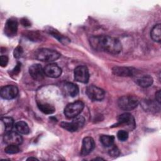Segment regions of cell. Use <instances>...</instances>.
<instances>
[{
  "label": "cell",
  "mask_w": 161,
  "mask_h": 161,
  "mask_svg": "<svg viewBox=\"0 0 161 161\" xmlns=\"http://www.w3.org/2000/svg\"><path fill=\"white\" fill-rule=\"evenodd\" d=\"M100 142L102 145L106 147H110L113 145H114V137L113 135H103L100 136Z\"/></svg>",
  "instance_id": "22"
},
{
  "label": "cell",
  "mask_w": 161,
  "mask_h": 161,
  "mask_svg": "<svg viewBox=\"0 0 161 161\" xmlns=\"http://www.w3.org/2000/svg\"><path fill=\"white\" fill-rule=\"evenodd\" d=\"M2 125V130L4 131V134L11 131L14 125V120L11 117H4L1 119Z\"/></svg>",
  "instance_id": "17"
},
{
  "label": "cell",
  "mask_w": 161,
  "mask_h": 161,
  "mask_svg": "<svg viewBox=\"0 0 161 161\" xmlns=\"http://www.w3.org/2000/svg\"><path fill=\"white\" fill-rule=\"evenodd\" d=\"M29 73L31 77L35 80L41 81L44 79L45 75L44 72V69L42 68V65L38 64H33L29 68Z\"/></svg>",
  "instance_id": "11"
},
{
  "label": "cell",
  "mask_w": 161,
  "mask_h": 161,
  "mask_svg": "<svg viewBox=\"0 0 161 161\" xmlns=\"http://www.w3.org/2000/svg\"><path fill=\"white\" fill-rule=\"evenodd\" d=\"M49 33L55 38H56L58 41L62 42V43H66L67 40V38L64 37L63 35H60L56 30H49Z\"/></svg>",
  "instance_id": "24"
},
{
  "label": "cell",
  "mask_w": 161,
  "mask_h": 161,
  "mask_svg": "<svg viewBox=\"0 0 161 161\" xmlns=\"http://www.w3.org/2000/svg\"><path fill=\"white\" fill-rule=\"evenodd\" d=\"M110 147H111V149L109 150V154L110 156L116 157L119 155V150L117 148V147L113 145Z\"/></svg>",
  "instance_id": "26"
},
{
  "label": "cell",
  "mask_w": 161,
  "mask_h": 161,
  "mask_svg": "<svg viewBox=\"0 0 161 161\" xmlns=\"http://www.w3.org/2000/svg\"><path fill=\"white\" fill-rule=\"evenodd\" d=\"M65 92L71 97L76 96L79 93L78 86L72 82H66L64 85Z\"/></svg>",
  "instance_id": "18"
},
{
  "label": "cell",
  "mask_w": 161,
  "mask_h": 161,
  "mask_svg": "<svg viewBox=\"0 0 161 161\" xmlns=\"http://www.w3.org/2000/svg\"><path fill=\"white\" fill-rule=\"evenodd\" d=\"M138 98L133 96H123L118 100L119 108L125 111H131L134 109L138 105Z\"/></svg>",
  "instance_id": "3"
},
{
  "label": "cell",
  "mask_w": 161,
  "mask_h": 161,
  "mask_svg": "<svg viewBox=\"0 0 161 161\" xmlns=\"http://www.w3.org/2000/svg\"><path fill=\"white\" fill-rule=\"evenodd\" d=\"M104 160L103 158H94V159H93V160Z\"/></svg>",
  "instance_id": "34"
},
{
  "label": "cell",
  "mask_w": 161,
  "mask_h": 161,
  "mask_svg": "<svg viewBox=\"0 0 161 161\" xmlns=\"http://www.w3.org/2000/svg\"><path fill=\"white\" fill-rule=\"evenodd\" d=\"M18 31V21L15 18H9L4 26V33L9 37H13L16 35Z\"/></svg>",
  "instance_id": "12"
},
{
  "label": "cell",
  "mask_w": 161,
  "mask_h": 161,
  "mask_svg": "<svg viewBox=\"0 0 161 161\" xmlns=\"http://www.w3.org/2000/svg\"><path fill=\"white\" fill-rule=\"evenodd\" d=\"M95 143L92 138L90 136L85 137L82 140L80 154L83 156L89 154L94 148Z\"/></svg>",
  "instance_id": "13"
},
{
  "label": "cell",
  "mask_w": 161,
  "mask_h": 161,
  "mask_svg": "<svg viewBox=\"0 0 161 161\" xmlns=\"http://www.w3.org/2000/svg\"><path fill=\"white\" fill-rule=\"evenodd\" d=\"M44 72L49 77L57 78L61 75L62 69L56 64H50L44 68Z\"/></svg>",
  "instance_id": "14"
},
{
  "label": "cell",
  "mask_w": 161,
  "mask_h": 161,
  "mask_svg": "<svg viewBox=\"0 0 161 161\" xmlns=\"http://www.w3.org/2000/svg\"><path fill=\"white\" fill-rule=\"evenodd\" d=\"M89 41L91 47L97 51H103L109 54L116 55L119 53L122 50L120 41L108 35L92 36Z\"/></svg>",
  "instance_id": "1"
},
{
  "label": "cell",
  "mask_w": 161,
  "mask_h": 161,
  "mask_svg": "<svg viewBox=\"0 0 161 161\" xmlns=\"http://www.w3.org/2000/svg\"><path fill=\"white\" fill-rule=\"evenodd\" d=\"M23 52V48L20 46H18L14 50V57L15 58H19L22 55Z\"/></svg>",
  "instance_id": "28"
},
{
  "label": "cell",
  "mask_w": 161,
  "mask_h": 161,
  "mask_svg": "<svg viewBox=\"0 0 161 161\" xmlns=\"http://www.w3.org/2000/svg\"><path fill=\"white\" fill-rule=\"evenodd\" d=\"M160 95H161V93H160V90L158 91L156 94H155V99H156V101L157 102L158 104H160Z\"/></svg>",
  "instance_id": "32"
},
{
  "label": "cell",
  "mask_w": 161,
  "mask_h": 161,
  "mask_svg": "<svg viewBox=\"0 0 161 161\" xmlns=\"http://www.w3.org/2000/svg\"><path fill=\"white\" fill-rule=\"evenodd\" d=\"M136 82L137 84L142 87H148L153 84V80L149 75H143L138 77L136 79Z\"/></svg>",
  "instance_id": "16"
},
{
  "label": "cell",
  "mask_w": 161,
  "mask_h": 161,
  "mask_svg": "<svg viewBox=\"0 0 161 161\" xmlns=\"http://www.w3.org/2000/svg\"><path fill=\"white\" fill-rule=\"evenodd\" d=\"M117 138L119 141L125 142L128 138V133L126 130H119L117 133Z\"/></svg>",
  "instance_id": "25"
},
{
  "label": "cell",
  "mask_w": 161,
  "mask_h": 161,
  "mask_svg": "<svg viewBox=\"0 0 161 161\" xmlns=\"http://www.w3.org/2000/svg\"><path fill=\"white\" fill-rule=\"evenodd\" d=\"M38 107L39 109L45 114H52L55 112V108L51 104L47 103H38Z\"/></svg>",
  "instance_id": "21"
},
{
  "label": "cell",
  "mask_w": 161,
  "mask_h": 161,
  "mask_svg": "<svg viewBox=\"0 0 161 161\" xmlns=\"http://www.w3.org/2000/svg\"><path fill=\"white\" fill-rule=\"evenodd\" d=\"M74 79L81 83H87L89 79L88 69L84 65H79L74 70Z\"/></svg>",
  "instance_id": "8"
},
{
  "label": "cell",
  "mask_w": 161,
  "mask_h": 161,
  "mask_svg": "<svg viewBox=\"0 0 161 161\" xmlns=\"http://www.w3.org/2000/svg\"><path fill=\"white\" fill-rule=\"evenodd\" d=\"M0 94L2 98L10 100L16 97L18 94V89L15 86L8 85L1 88Z\"/></svg>",
  "instance_id": "10"
},
{
  "label": "cell",
  "mask_w": 161,
  "mask_h": 161,
  "mask_svg": "<svg viewBox=\"0 0 161 161\" xmlns=\"http://www.w3.org/2000/svg\"><path fill=\"white\" fill-rule=\"evenodd\" d=\"M143 107H145V110H149V111H155L157 109L156 105L150 101H147L145 103V104H143Z\"/></svg>",
  "instance_id": "27"
},
{
  "label": "cell",
  "mask_w": 161,
  "mask_h": 161,
  "mask_svg": "<svg viewBox=\"0 0 161 161\" xmlns=\"http://www.w3.org/2000/svg\"><path fill=\"white\" fill-rule=\"evenodd\" d=\"M71 122H62L60 123V126L69 131L74 132L78 131L84 125L85 119L82 116H77L72 118Z\"/></svg>",
  "instance_id": "5"
},
{
  "label": "cell",
  "mask_w": 161,
  "mask_h": 161,
  "mask_svg": "<svg viewBox=\"0 0 161 161\" xmlns=\"http://www.w3.org/2000/svg\"><path fill=\"white\" fill-rule=\"evenodd\" d=\"M150 36L152 39L156 42H160L161 40V26L160 24L155 25L151 30Z\"/></svg>",
  "instance_id": "19"
},
{
  "label": "cell",
  "mask_w": 161,
  "mask_h": 161,
  "mask_svg": "<svg viewBox=\"0 0 161 161\" xmlns=\"http://www.w3.org/2000/svg\"><path fill=\"white\" fill-rule=\"evenodd\" d=\"M20 70H21V64L18 63L16 67L12 70V74L13 75H16L20 72Z\"/></svg>",
  "instance_id": "30"
},
{
  "label": "cell",
  "mask_w": 161,
  "mask_h": 161,
  "mask_svg": "<svg viewBox=\"0 0 161 161\" xmlns=\"http://www.w3.org/2000/svg\"><path fill=\"white\" fill-rule=\"evenodd\" d=\"M3 140L7 145H19L23 142V138L18 132L10 131L4 134Z\"/></svg>",
  "instance_id": "9"
},
{
  "label": "cell",
  "mask_w": 161,
  "mask_h": 161,
  "mask_svg": "<svg viewBox=\"0 0 161 161\" xmlns=\"http://www.w3.org/2000/svg\"><path fill=\"white\" fill-rule=\"evenodd\" d=\"M36 59L43 62H53L60 57V54L54 50L48 48H41L38 50L35 54Z\"/></svg>",
  "instance_id": "2"
},
{
  "label": "cell",
  "mask_w": 161,
  "mask_h": 161,
  "mask_svg": "<svg viewBox=\"0 0 161 161\" xmlns=\"http://www.w3.org/2000/svg\"><path fill=\"white\" fill-rule=\"evenodd\" d=\"M4 152L8 154H15L19 152V148L18 145H8V146L4 148Z\"/></svg>",
  "instance_id": "23"
},
{
  "label": "cell",
  "mask_w": 161,
  "mask_h": 161,
  "mask_svg": "<svg viewBox=\"0 0 161 161\" xmlns=\"http://www.w3.org/2000/svg\"><path fill=\"white\" fill-rule=\"evenodd\" d=\"M84 108V104L81 101H76L75 102L68 104L64 109L65 116L69 119L74 118L82 112Z\"/></svg>",
  "instance_id": "4"
},
{
  "label": "cell",
  "mask_w": 161,
  "mask_h": 161,
  "mask_svg": "<svg viewBox=\"0 0 161 161\" xmlns=\"http://www.w3.org/2000/svg\"><path fill=\"white\" fill-rule=\"evenodd\" d=\"M117 126H121L125 127L130 130H133L136 126L135 118L133 115L129 113H125L119 116L118 118Z\"/></svg>",
  "instance_id": "6"
},
{
  "label": "cell",
  "mask_w": 161,
  "mask_h": 161,
  "mask_svg": "<svg viewBox=\"0 0 161 161\" xmlns=\"http://www.w3.org/2000/svg\"><path fill=\"white\" fill-rule=\"evenodd\" d=\"M113 73L118 76L128 77L133 75V70L126 67H114L113 68Z\"/></svg>",
  "instance_id": "15"
},
{
  "label": "cell",
  "mask_w": 161,
  "mask_h": 161,
  "mask_svg": "<svg viewBox=\"0 0 161 161\" xmlns=\"http://www.w3.org/2000/svg\"><path fill=\"white\" fill-rule=\"evenodd\" d=\"M86 92L88 97L92 101H101L105 95L103 89L94 85L89 86Z\"/></svg>",
  "instance_id": "7"
},
{
  "label": "cell",
  "mask_w": 161,
  "mask_h": 161,
  "mask_svg": "<svg viewBox=\"0 0 161 161\" xmlns=\"http://www.w3.org/2000/svg\"><path fill=\"white\" fill-rule=\"evenodd\" d=\"M14 128L17 132L23 135H27L30 132L29 126L26 123L23 121H19L14 124Z\"/></svg>",
  "instance_id": "20"
},
{
  "label": "cell",
  "mask_w": 161,
  "mask_h": 161,
  "mask_svg": "<svg viewBox=\"0 0 161 161\" xmlns=\"http://www.w3.org/2000/svg\"><path fill=\"white\" fill-rule=\"evenodd\" d=\"M38 160V159L35 157H30L27 159V160Z\"/></svg>",
  "instance_id": "33"
},
{
  "label": "cell",
  "mask_w": 161,
  "mask_h": 161,
  "mask_svg": "<svg viewBox=\"0 0 161 161\" xmlns=\"http://www.w3.org/2000/svg\"><path fill=\"white\" fill-rule=\"evenodd\" d=\"M8 63V57L6 55H1L0 58V65L2 67H4Z\"/></svg>",
  "instance_id": "29"
},
{
  "label": "cell",
  "mask_w": 161,
  "mask_h": 161,
  "mask_svg": "<svg viewBox=\"0 0 161 161\" xmlns=\"http://www.w3.org/2000/svg\"><path fill=\"white\" fill-rule=\"evenodd\" d=\"M21 24L24 26H29L31 25V23L26 18H23V19H21Z\"/></svg>",
  "instance_id": "31"
}]
</instances>
